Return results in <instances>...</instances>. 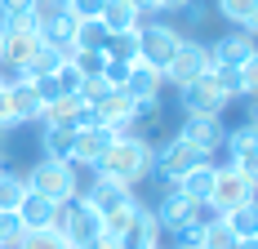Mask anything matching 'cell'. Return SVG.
<instances>
[{
    "label": "cell",
    "mask_w": 258,
    "mask_h": 249,
    "mask_svg": "<svg viewBox=\"0 0 258 249\" xmlns=\"http://www.w3.org/2000/svg\"><path fill=\"white\" fill-rule=\"evenodd\" d=\"M201 160H205V156L191 147L187 138H178V134H174V138H169V143H165V147L152 156V174H160L169 187H174V182H178V178L187 174L191 165H201Z\"/></svg>",
    "instance_id": "cell-10"
},
{
    "label": "cell",
    "mask_w": 258,
    "mask_h": 249,
    "mask_svg": "<svg viewBox=\"0 0 258 249\" xmlns=\"http://www.w3.org/2000/svg\"><path fill=\"white\" fill-rule=\"evenodd\" d=\"M58 5H67V0H58Z\"/></svg>",
    "instance_id": "cell-45"
},
{
    "label": "cell",
    "mask_w": 258,
    "mask_h": 249,
    "mask_svg": "<svg viewBox=\"0 0 258 249\" xmlns=\"http://www.w3.org/2000/svg\"><path fill=\"white\" fill-rule=\"evenodd\" d=\"M187 5H191V0H147V14H156V9H160V14H182Z\"/></svg>",
    "instance_id": "cell-39"
},
{
    "label": "cell",
    "mask_w": 258,
    "mask_h": 249,
    "mask_svg": "<svg viewBox=\"0 0 258 249\" xmlns=\"http://www.w3.org/2000/svg\"><path fill=\"white\" fill-rule=\"evenodd\" d=\"M209 72V45H201V40H182L178 53L169 58V67H165V80L174 85V89H182V85H191L196 76H205Z\"/></svg>",
    "instance_id": "cell-11"
},
{
    "label": "cell",
    "mask_w": 258,
    "mask_h": 249,
    "mask_svg": "<svg viewBox=\"0 0 258 249\" xmlns=\"http://www.w3.org/2000/svg\"><path fill=\"white\" fill-rule=\"evenodd\" d=\"M178 138H187L209 160V156H218V151L227 147V125H223V116H187L182 129H178Z\"/></svg>",
    "instance_id": "cell-12"
},
{
    "label": "cell",
    "mask_w": 258,
    "mask_h": 249,
    "mask_svg": "<svg viewBox=\"0 0 258 249\" xmlns=\"http://www.w3.org/2000/svg\"><path fill=\"white\" fill-rule=\"evenodd\" d=\"M254 58V36L249 31H227L209 45V67H240Z\"/></svg>",
    "instance_id": "cell-13"
},
{
    "label": "cell",
    "mask_w": 258,
    "mask_h": 249,
    "mask_svg": "<svg viewBox=\"0 0 258 249\" xmlns=\"http://www.w3.org/2000/svg\"><path fill=\"white\" fill-rule=\"evenodd\" d=\"M53 85H58L62 94H76V89H80V72H76V63H72V58H62V63H58Z\"/></svg>",
    "instance_id": "cell-35"
},
{
    "label": "cell",
    "mask_w": 258,
    "mask_h": 249,
    "mask_svg": "<svg viewBox=\"0 0 258 249\" xmlns=\"http://www.w3.org/2000/svg\"><path fill=\"white\" fill-rule=\"evenodd\" d=\"M152 156H156V147L147 138L116 134V143L103 151V160L94 165V174H107V178H116V182H125V187H138L143 178H152Z\"/></svg>",
    "instance_id": "cell-1"
},
{
    "label": "cell",
    "mask_w": 258,
    "mask_h": 249,
    "mask_svg": "<svg viewBox=\"0 0 258 249\" xmlns=\"http://www.w3.org/2000/svg\"><path fill=\"white\" fill-rule=\"evenodd\" d=\"M0 129H14V111H9V85H0Z\"/></svg>",
    "instance_id": "cell-40"
},
{
    "label": "cell",
    "mask_w": 258,
    "mask_h": 249,
    "mask_svg": "<svg viewBox=\"0 0 258 249\" xmlns=\"http://www.w3.org/2000/svg\"><path fill=\"white\" fill-rule=\"evenodd\" d=\"M89 120V102L80 98V94H58V98L45 102V116L40 125H58V129H80V125Z\"/></svg>",
    "instance_id": "cell-15"
},
{
    "label": "cell",
    "mask_w": 258,
    "mask_h": 249,
    "mask_svg": "<svg viewBox=\"0 0 258 249\" xmlns=\"http://www.w3.org/2000/svg\"><path fill=\"white\" fill-rule=\"evenodd\" d=\"M72 134H76V129L45 125V129H40V151H45L49 160H72Z\"/></svg>",
    "instance_id": "cell-26"
},
{
    "label": "cell",
    "mask_w": 258,
    "mask_h": 249,
    "mask_svg": "<svg viewBox=\"0 0 258 249\" xmlns=\"http://www.w3.org/2000/svg\"><path fill=\"white\" fill-rule=\"evenodd\" d=\"M18 223H23V231L27 227H53V218H58V205L53 200H45V196H36V192H27L23 200H18Z\"/></svg>",
    "instance_id": "cell-22"
},
{
    "label": "cell",
    "mask_w": 258,
    "mask_h": 249,
    "mask_svg": "<svg viewBox=\"0 0 258 249\" xmlns=\"http://www.w3.org/2000/svg\"><path fill=\"white\" fill-rule=\"evenodd\" d=\"M53 231H58V236H62L72 249H89L98 236H103V214L76 196V200H67V205H58Z\"/></svg>",
    "instance_id": "cell-3"
},
{
    "label": "cell",
    "mask_w": 258,
    "mask_h": 249,
    "mask_svg": "<svg viewBox=\"0 0 258 249\" xmlns=\"http://www.w3.org/2000/svg\"><path fill=\"white\" fill-rule=\"evenodd\" d=\"M103 53L111 63H138V31H120V36H107Z\"/></svg>",
    "instance_id": "cell-30"
},
{
    "label": "cell",
    "mask_w": 258,
    "mask_h": 249,
    "mask_svg": "<svg viewBox=\"0 0 258 249\" xmlns=\"http://www.w3.org/2000/svg\"><path fill=\"white\" fill-rule=\"evenodd\" d=\"M227 102H232V94L214 80V76H196L191 85H182L178 89V107L182 116H223L227 111Z\"/></svg>",
    "instance_id": "cell-5"
},
{
    "label": "cell",
    "mask_w": 258,
    "mask_h": 249,
    "mask_svg": "<svg viewBox=\"0 0 258 249\" xmlns=\"http://www.w3.org/2000/svg\"><path fill=\"white\" fill-rule=\"evenodd\" d=\"M214 174H218V165H214V160H201V165H191V169H187V174H182L174 187H178L187 200H196V205H209V192H214Z\"/></svg>",
    "instance_id": "cell-18"
},
{
    "label": "cell",
    "mask_w": 258,
    "mask_h": 249,
    "mask_svg": "<svg viewBox=\"0 0 258 249\" xmlns=\"http://www.w3.org/2000/svg\"><path fill=\"white\" fill-rule=\"evenodd\" d=\"M214 9H218V18H227L240 31H254L258 23V0H214Z\"/></svg>",
    "instance_id": "cell-24"
},
{
    "label": "cell",
    "mask_w": 258,
    "mask_h": 249,
    "mask_svg": "<svg viewBox=\"0 0 258 249\" xmlns=\"http://www.w3.org/2000/svg\"><path fill=\"white\" fill-rule=\"evenodd\" d=\"M9 111H14V125H40V116H45V98H40L36 80L9 85Z\"/></svg>",
    "instance_id": "cell-16"
},
{
    "label": "cell",
    "mask_w": 258,
    "mask_h": 249,
    "mask_svg": "<svg viewBox=\"0 0 258 249\" xmlns=\"http://www.w3.org/2000/svg\"><path fill=\"white\" fill-rule=\"evenodd\" d=\"M223 223H227V231H232L236 240H258V209H254V200H245V205H236L232 214H223Z\"/></svg>",
    "instance_id": "cell-25"
},
{
    "label": "cell",
    "mask_w": 258,
    "mask_h": 249,
    "mask_svg": "<svg viewBox=\"0 0 258 249\" xmlns=\"http://www.w3.org/2000/svg\"><path fill=\"white\" fill-rule=\"evenodd\" d=\"M31 5H36V0H0V23H9V18H27Z\"/></svg>",
    "instance_id": "cell-38"
},
{
    "label": "cell",
    "mask_w": 258,
    "mask_h": 249,
    "mask_svg": "<svg viewBox=\"0 0 258 249\" xmlns=\"http://www.w3.org/2000/svg\"><path fill=\"white\" fill-rule=\"evenodd\" d=\"M72 63H76L80 80H85V76H103L107 53H103V49H72Z\"/></svg>",
    "instance_id": "cell-34"
},
{
    "label": "cell",
    "mask_w": 258,
    "mask_h": 249,
    "mask_svg": "<svg viewBox=\"0 0 258 249\" xmlns=\"http://www.w3.org/2000/svg\"><path fill=\"white\" fill-rule=\"evenodd\" d=\"M111 143H116V129H107V125H98L94 116H89V120L72 134V165H76V169H80V165H89V169H94Z\"/></svg>",
    "instance_id": "cell-9"
},
{
    "label": "cell",
    "mask_w": 258,
    "mask_h": 249,
    "mask_svg": "<svg viewBox=\"0 0 258 249\" xmlns=\"http://www.w3.org/2000/svg\"><path fill=\"white\" fill-rule=\"evenodd\" d=\"M0 174H5V165H0Z\"/></svg>",
    "instance_id": "cell-46"
},
{
    "label": "cell",
    "mask_w": 258,
    "mask_h": 249,
    "mask_svg": "<svg viewBox=\"0 0 258 249\" xmlns=\"http://www.w3.org/2000/svg\"><path fill=\"white\" fill-rule=\"evenodd\" d=\"M160 85H165V76L138 58V63H129V76H125L120 89H125L134 102H160Z\"/></svg>",
    "instance_id": "cell-17"
},
{
    "label": "cell",
    "mask_w": 258,
    "mask_h": 249,
    "mask_svg": "<svg viewBox=\"0 0 258 249\" xmlns=\"http://www.w3.org/2000/svg\"><path fill=\"white\" fill-rule=\"evenodd\" d=\"M227 160L232 165H240V169H254L258 165V147H254V120L236 125V129H227Z\"/></svg>",
    "instance_id": "cell-20"
},
{
    "label": "cell",
    "mask_w": 258,
    "mask_h": 249,
    "mask_svg": "<svg viewBox=\"0 0 258 249\" xmlns=\"http://www.w3.org/2000/svg\"><path fill=\"white\" fill-rule=\"evenodd\" d=\"M62 58H72V45H40V49H36V53H31V58L23 63L27 80H40V76H53Z\"/></svg>",
    "instance_id": "cell-23"
},
{
    "label": "cell",
    "mask_w": 258,
    "mask_h": 249,
    "mask_svg": "<svg viewBox=\"0 0 258 249\" xmlns=\"http://www.w3.org/2000/svg\"><path fill=\"white\" fill-rule=\"evenodd\" d=\"M156 236H160L156 214L147 209V205H138V218H134V227H129L125 236H116V240H120V249H156Z\"/></svg>",
    "instance_id": "cell-21"
},
{
    "label": "cell",
    "mask_w": 258,
    "mask_h": 249,
    "mask_svg": "<svg viewBox=\"0 0 258 249\" xmlns=\"http://www.w3.org/2000/svg\"><path fill=\"white\" fill-rule=\"evenodd\" d=\"M107 45V27L98 18H80L72 31V49H103Z\"/></svg>",
    "instance_id": "cell-29"
},
{
    "label": "cell",
    "mask_w": 258,
    "mask_h": 249,
    "mask_svg": "<svg viewBox=\"0 0 258 249\" xmlns=\"http://www.w3.org/2000/svg\"><path fill=\"white\" fill-rule=\"evenodd\" d=\"M89 249H120V240H116L111 231H103V236H98V240H94V245H89Z\"/></svg>",
    "instance_id": "cell-42"
},
{
    "label": "cell",
    "mask_w": 258,
    "mask_h": 249,
    "mask_svg": "<svg viewBox=\"0 0 258 249\" xmlns=\"http://www.w3.org/2000/svg\"><path fill=\"white\" fill-rule=\"evenodd\" d=\"M240 249H258V240H240Z\"/></svg>",
    "instance_id": "cell-43"
},
{
    "label": "cell",
    "mask_w": 258,
    "mask_h": 249,
    "mask_svg": "<svg viewBox=\"0 0 258 249\" xmlns=\"http://www.w3.org/2000/svg\"><path fill=\"white\" fill-rule=\"evenodd\" d=\"M27 196V182H23V174H0V209H18V200Z\"/></svg>",
    "instance_id": "cell-32"
},
{
    "label": "cell",
    "mask_w": 258,
    "mask_h": 249,
    "mask_svg": "<svg viewBox=\"0 0 258 249\" xmlns=\"http://www.w3.org/2000/svg\"><path fill=\"white\" fill-rule=\"evenodd\" d=\"M152 214H156V223H160V231H178V227H191V223H209V218H218L209 205H196V200H187L178 187H169Z\"/></svg>",
    "instance_id": "cell-7"
},
{
    "label": "cell",
    "mask_w": 258,
    "mask_h": 249,
    "mask_svg": "<svg viewBox=\"0 0 258 249\" xmlns=\"http://www.w3.org/2000/svg\"><path fill=\"white\" fill-rule=\"evenodd\" d=\"M258 192V174L254 169H240V165H218V174H214V192H209V209L223 218V214H232L236 205H245V200H254Z\"/></svg>",
    "instance_id": "cell-4"
},
{
    "label": "cell",
    "mask_w": 258,
    "mask_h": 249,
    "mask_svg": "<svg viewBox=\"0 0 258 249\" xmlns=\"http://www.w3.org/2000/svg\"><path fill=\"white\" fill-rule=\"evenodd\" d=\"M89 116L98 125H107V129H116V134H129L138 125V107H134V98H129L125 89H107L103 98L89 102Z\"/></svg>",
    "instance_id": "cell-8"
},
{
    "label": "cell",
    "mask_w": 258,
    "mask_h": 249,
    "mask_svg": "<svg viewBox=\"0 0 258 249\" xmlns=\"http://www.w3.org/2000/svg\"><path fill=\"white\" fill-rule=\"evenodd\" d=\"M187 23H191V27H205V23H209V9L201 5V0H191V5H187Z\"/></svg>",
    "instance_id": "cell-41"
},
{
    "label": "cell",
    "mask_w": 258,
    "mask_h": 249,
    "mask_svg": "<svg viewBox=\"0 0 258 249\" xmlns=\"http://www.w3.org/2000/svg\"><path fill=\"white\" fill-rule=\"evenodd\" d=\"M98 23L107 27V36L138 31V27H143V9H138V5H129V0H107L103 14H98Z\"/></svg>",
    "instance_id": "cell-19"
},
{
    "label": "cell",
    "mask_w": 258,
    "mask_h": 249,
    "mask_svg": "<svg viewBox=\"0 0 258 249\" xmlns=\"http://www.w3.org/2000/svg\"><path fill=\"white\" fill-rule=\"evenodd\" d=\"M80 200L94 205L98 214H111V209H120V205H129V200H138V196H134V187H125V182H116V178H107V174H94L89 192Z\"/></svg>",
    "instance_id": "cell-14"
},
{
    "label": "cell",
    "mask_w": 258,
    "mask_h": 249,
    "mask_svg": "<svg viewBox=\"0 0 258 249\" xmlns=\"http://www.w3.org/2000/svg\"><path fill=\"white\" fill-rule=\"evenodd\" d=\"M0 58H5V27H0Z\"/></svg>",
    "instance_id": "cell-44"
},
{
    "label": "cell",
    "mask_w": 258,
    "mask_h": 249,
    "mask_svg": "<svg viewBox=\"0 0 258 249\" xmlns=\"http://www.w3.org/2000/svg\"><path fill=\"white\" fill-rule=\"evenodd\" d=\"M103 5L107 0H67V14H72V18H98V14H103Z\"/></svg>",
    "instance_id": "cell-37"
},
{
    "label": "cell",
    "mask_w": 258,
    "mask_h": 249,
    "mask_svg": "<svg viewBox=\"0 0 258 249\" xmlns=\"http://www.w3.org/2000/svg\"><path fill=\"white\" fill-rule=\"evenodd\" d=\"M134 218H138V200H129V205H120V209L103 214V231H111V236H125L129 227H134Z\"/></svg>",
    "instance_id": "cell-31"
},
{
    "label": "cell",
    "mask_w": 258,
    "mask_h": 249,
    "mask_svg": "<svg viewBox=\"0 0 258 249\" xmlns=\"http://www.w3.org/2000/svg\"><path fill=\"white\" fill-rule=\"evenodd\" d=\"M23 182H27V192L53 200V205H67V200L80 196V169L72 160H49V156H40V160L23 174Z\"/></svg>",
    "instance_id": "cell-2"
},
{
    "label": "cell",
    "mask_w": 258,
    "mask_h": 249,
    "mask_svg": "<svg viewBox=\"0 0 258 249\" xmlns=\"http://www.w3.org/2000/svg\"><path fill=\"white\" fill-rule=\"evenodd\" d=\"M196 249H240V240L227 231L223 218H209V223L201 227V236H196Z\"/></svg>",
    "instance_id": "cell-28"
},
{
    "label": "cell",
    "mask_w": 258,
    "mask_h": 249,
    "mask_svg": "<svg viewBox=\"0 0 258 249\" xmlns=\"http://www.w3.org/2000/svg\"><path fill=\"white\" fill-rule=\"evenodd\" d=\"M14 249H72V245H67L53 227H27V231H18Z\"/></svg>",
    "instance_id": "cell-27"
},
{
    "label": "cell",
    "mask_w": 258,
    "mask_h": 249,
    "mask_svg": "<svg viewBox=\"0 0 258 249\" xmlns=\"http://www.w3.org/2000/svg\"><path fill=\"white\" fill-rule=\"evenodd\" d=\"M18 231H23V223H18V214H14V209H0V249H14V240H18Z\"/></svg>",
    "instance_id": "cell-36"
},
{
    "label": "cell",
    "mask_w": 258,
    "mask_h": 249,
    "mask_svg": "<svg viewBox=\"0 0 258 249\" xmlns=\"http://www.w3.org/2000/svg\"><path fill=\"white\" fill-rule=\"evenodd\" d=\"M232 85H236V98H249V94H254V89H258V58L232 67Z\"/></svg>",
    "instance_id": "cell-33"
},
{
    "label": "cell",
    "mask_w": 258,
    "mask_h": 249,
    "mask_svg": "<svg viewBox=\"0 0 258 249\" xmlns=\"http://www.w3.org/2000/svg\"><path fill=\"white\" fill-rule=\"evenodd\" d=\"M182 40H187V36H182L178 27H169V23H143L138 27V58H143L147 67H156V72H165Z\"/></svg>",
    "instance_id": "cell-6"
}]
</instances>
